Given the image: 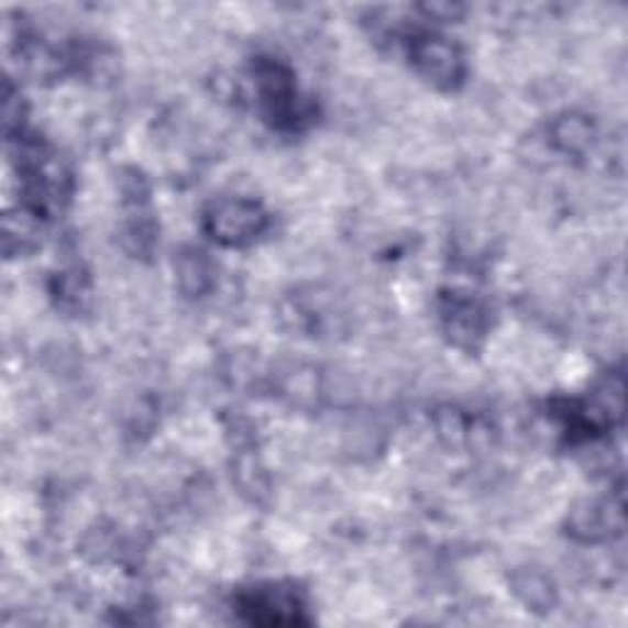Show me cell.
I'll return each mask as SVG.
<instances>
[{
	"label": "cell",
	"mask_w": 628,
	"mask_h": 628,
	"mask_svg": "<svg viewBox=\"0 0 628 628\" xmlns=\"http://www.w3.org/2000/svg\"><path fill=\"white\" fill-rule=\"evenodd\" d=\"M263 223V211L243 197L217 201L207 217V229L214 233V239L229 243V246H241V243L258 236Z\"/></svg>",
	"instance_id": "cell-1"
},
{
	"label": "cell",
	"mask_w": 628,
	"mask_h": 628,
	"mask_svg": "<svg viewBox=\"0 0 628 628\" xmlns=\"http://www.w3.org/2000/svg\"><path fill=\"white\" fill-rule=\"evenodd\" d=\"M412 59L434 87H452L462 74V52L442 35H425L412 45Z\"/></svg>",
	"instance_id": "cell-2"
},
{
	"label": "cell",
	"mask_w": 628,
	"mask_h": 628,
	"mask_svg": "<svg viewBox=\"0 0 628 628\" xmlns=\"http://www.w3.org/2000/svg\"><path fill=\"white\" fill-rule=\"evenodd\" d=\"M550 145L568 155L590 153L597 143V128L582 113H565L550 125Z\"/></svg>",
	"instance_id": "cell-3"
},
{
	"label": "cell",
	"mask_w": 628,
	"mask_h": 628,
	"mask_svg": "<svg viewBox=\"0 0 628 628\" xmlns=\"http://www.w3.org/2000/svg\"><path fill=\"white\" fill-rule=\"evenodd\" d=\"M280 393L293 408H312L322 398V376L302 361H290L280 371Z\"/></svg>",
	"instance_id": "cell-4"
},
{
	"label": "cell",
	"mask_w": 628,
	"mask_h": 628,
	"mask_svg": "<svg viewBox=\"0 0 628 628\" xmlns=\"http://www.w3.org/2000/svg\"><path fill=\"white\" fill-rule=\"evenodd\" d=\"M444 327L450 342L460 349H472L484 337V310L474 300H454Z\"/></svg>",
	"instance_id": "cell-5"
},
{
	"label": "cell",
	"mask_w": 628,
	"mask_h": 628,
	"mask_svg": "<svg viewBox=\"0 0 628 628\" xmlns=\"http://www.w3.org/2000/svg\"><path fill=\"white\" fill-rule=\"evenodd\" d=\"M510 584H514L516 597L524 602L528 609L533 612H550L555 609L558 594L555 587L546 572H540L538 568H518L510 574Z\"/></svg>",
	"instance_id": "cell-6"
},
{
	"label": "cell",
	"mask_w": 628,
	"mask_h": 628,
	"mask_svg": "<svg viewBox=\"0 0 628 628\" xmlns=\"http://www.w3.org/2000/svg\"><path fill=\"white\" fill-rule=\"evenodd\" d=\"M175 275L177 285L185 295H205L211 285L217 283L214 268H211L209 258L201 251H183L175 261Z\"/></svg>",
	"instance_id": "cell-7"
},
{
	"label": "cell",
	"mask_w": 628,
	"mask_h": 628,
	"mask_svg": "<svg viewBox=\"0 0 628 628\" xmlns=\"http://www.w3.org/2000/svg\"><path fill=\"white\" fill-rule=\"evenodd\" d=\"M233 478H236V484L241 488L243 496H251L255 502H263V498L271 496V482H268V472H265V466L255 460V456L243 452L236 466H233Z\"/></svg>",
	"instance_id": "cell-8"
},
{
	"label": "cell",
	"mask_w": 628,
	"mask_h": 628,
	"mask_svg": "<svg viewBox=\"0 0 628 628\" xmlns=\"http://www.w3.org/2000/svg\"><path fill=\"white\" fill-rule=\"evenodd\" d=\"M466 428H470V422L454 408H440L432 420L434 438H438L447 450H460V447L466 444Z\"/></svg>",
	"instance_id": "cell-9"
},
{
	"label": "cell",
	"mask_w": 628,
	"mask_h": 628,
	"mask_svg": "<svg viewBox=\"0 0 628 628\" xmlns=\"http://www.w3.org/2000/svg\"><path fill=\"white\" fill-rule=\"evenodd\" d=\"M425 13L434 20H440V23H452V20H456L464 13V8L450 5V3H432V5L425 8Z\"/></svg>",
	"instance_id": "cell-10"
}]
</instances>
